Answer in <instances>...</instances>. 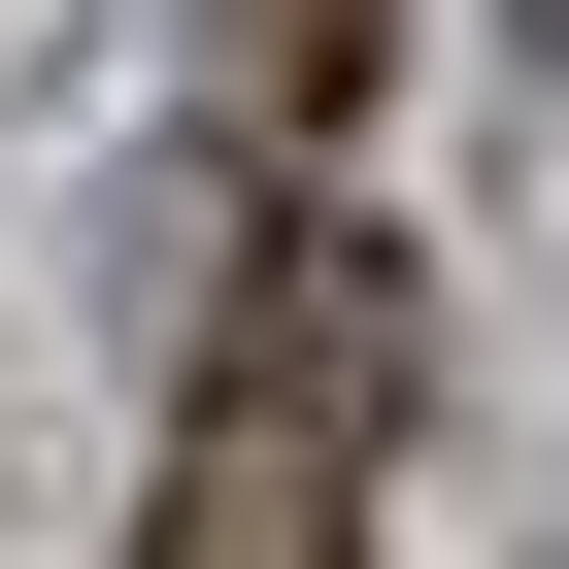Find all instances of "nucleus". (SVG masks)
I'll use <instances>...</instances> for the list:
<instances>
[{
  "label": "nucleus",
  "mask_w": 569,
  "mask_h": 569,
  "mask_svg": "<svg viewBox=\"0 0 569 569\" xmlns=\"http://www.w3.org/2000/svg\"><path fill=\"white\" fill-rule=\"evenodd\" d=\"M369 436H402V268L302 201L234 268V336H201V436H168L134 569H369Z\"/></svg>",
  "instance_id": "1"
},
{
  "label": "nucleus",
  "mask_w": 569,
  "mask_h": 569,
  "mask_svg": "<svg viewBox=\"0 0 569 569\" xmlns=\"http://www.w3.org/2000/svg\"><path fill=\"white\" fill-rule=\"evenodd\" d=\"M234 68H268V134H336L369 101V0H234Z\"/></svg>",
  "instance_id": "2"
},
{
  "label": "nucleus",
  "mask_w": 569,
  "mask_h": 569,
  "mask_svg": "<svg viewBox=\"0 0 569 569\" xmlns=\"http://www.w3.org/2000/svg\"><path fill=\"white\" fill-rule=\"evenodd\" d=\"M536 68H569V0H536Z\"/></svg>",
  "instance_id": "3"
}]
</instances>
